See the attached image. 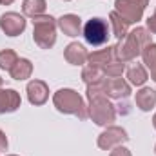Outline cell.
I'll list each match as a JSON object with an SVG mask.
<instances>
[{
    "label": "cell",
    "instance_id": "obj_8",
    "mask_svg": "<svg viewBox=\"0 0 156 156\" xmlns=\"http://www.w3.org/2000/svg\"><path fill=\"white\" fill-rule=\"evenodd\" d=\"M27 20L24 15L15 13V11H7L0 16V29L7 35V37H18L26 31Z\"/></svg>",
    "mask_w": 156,
    "mask_h": 156
},
{
    "label": "cell",
    "instance_id": "obj_5",
    "mask_svg": "<svg viewBox=\"0 0 156 156\" xmlns=\"http://www.w3.org/2000/svg\"><path fill=\"white\" fill-rule=\"evenodd\" d=\"M82 35H83L85 42L93 47L104 45V44H107V40L111 37V24L105 18L94 16V18H91L83 24Z\"/></svg>",
    "mask_w": 156,
    "mask_h": 156
},
{
    "label": "cell",
    "instance_id": "obj_18",
    "mask_svg": "<svg viewBox=\"0 0 156 156\" xmlns=\"http://www.w3.org/2000/svg\"><path fill=\"white\" fill-rule=\"evenodd\" d=\"M9 75H11L13 80H18V82L31 78V75H33V64H31V60H27V58H18V62H16V64L13 66V69L9 71Z\"/></svg>",
    "mask_w": 156,
    "mask_h": 156
},
{
    "label": "cell",
    "instance_id": "obj_17",
    "mask_svg": "<svg viewBox=\"0 0 156 156\" xmlns=\"http://www.w3.org/2000/svg\"><path fill=\"white\" fill-rule=\"evenodd\" d=\"M109 22H111V31H113V35L118 38V42L127 37L131 24H129L125 18H122L116 11H111V13H109Z\"/></svg>",
    "mask_w": 156,
    "mask_h": 156
},
{
    "label": "cell",
    "instance_id": "obj_19",
    "mask_svg": "<svg viewBox=\"0 0 156 156\" xmlns=\"http://www.w3.org/2000/svg\"><path fill=\"white\" fill-rule=\"evenodd\" d=\"M142 60H144V66L145 69H149L151 73V80L156 82V44L151 42L149 45H145V49L142 51Z\"/></svg>",
    "mask_w": 156,
    "mask_h": 156
},
{
    "label": "cell",
    "instance_id": "obj_12",
    "mask_svg": "<svg viewBox=\"0 0 156 156\" xmlns=\"http://www.w3.org/2000/svg\"><path fill=\"white\" fill-rule=\"evenodd\" d=\"M22 105V98L15 89H2L0 87V115H9L18 111Z\"/></svg>",
    "mask_w": 156,
    "mask_h": 156
},
{
    "label": "cell",
    "instance_id": "obj_32",
    "mask_svg": "<svg viewBox=\"0 0 156 156\" xmlns=\"http://www.w3.org/2000/svg\"><path fill=\"white\" fill-rule=\"evenodd\" d=\"M7 156H18V154H7Z\"/></svg>",
    "mask_w": 156,
    "mask_h": 156
},
{
    "label": "cell",
    "instance_id": "obj_4",
    "mask_svg": "<svg viewBox=\"0 0 156 156\" xmlns=\"http://www.w3.org/2000/svg\"><path fill=\"white\" fill-rule=\"evenodd\" d=\"M56 18L51 15L33 18V40L40 49H51L56 44Z\"/></svg>",
    "mask_w": 156,
    "mask_h": 156
},
{
    "label": "cell",
    "instance_id": "obj_26",
    "mask_svg": "<svg viewBox=\"0 0 156 156\" xmlns=\"http://www.w3.org/2000/svg\"><path fill=\"white\" fill-rule=\"evenodd\" d=\"M147 29H149L151 35H156V9H154V13L147 18Z\"/></svg>",
    "mask_w": 156,
    "mask_h": 156
},
{
    "label": "cell",
    "instance_id": "obj_24",
    "mask_svg": "<svg viewBox=\"0 0 156 156\" xmlns=\"http://www.w3.org/2000/svg\"><path fill=\"white\" fill-rule=\"evenodd\" d=\"M87 100L93 98V96H98V94H105L104 91V82L102 83H94V85H87Z\"/></svg>",
    "mask_w": 156,
    "mask_h": 156
},
{
    "label": "cell",
    "instance_id": "obj_6",
    "mask_svg": "<svg viewBox=\"0 0 156 156\" xmlns=\"http://www.w3.org/2000/svg\"><path fill=\"white\" fill-rule=\"evenodd\" d=\"M149 0H115V11L129 24H138L144 18Z\"/></svg>",
    "mask_w": 156,
    "mask_h": 156
},
{
    "label": "cell",
    "instance_id": "obj_14",
    "mask_svg": "<svg viewBox=\"0 0 156 156\" xmlns=\"http://www.w3.org/2000/svg\"><path fill=\"white\" fill-rule=\"evenodd\" d=\"M87 56H89V51L85 49L83 44L80 42H71L69 45H66L64 49V58L71 64V66H83L87 62Z\"/></svg>",
    "mask_w": 156,
    "mask_h": 156
},
{
    "label": "cell",
    "instance_id": "obj_28",
    "mask_svg": "<svg viewBox=\"0 0 156 156\" xmlns=\"http://www.w3.org/2000/svg\"><path fill=\"white\" fill-rule=\"evenodd\" d=\"M7 147H9V142H7V136H5V133L0 129V151H7Z\"/></svg>",
    "mask_w": 156,
    "mask_h": 156
},
{
    "label": "cell",
    "instance_id": "obj_22",
    "mask_svg": "<svg viewBox=\"0 0 156 156\" xmlns=\"http://www.w3.org/2000/svg\"><path fill=\"white\" fill-rule=\"evenodd\" d=\"M18 62V55L13 49H2L0 51V69L2 71H11L13 66Z\"/></svg>",
    "mask_w": 156,
    "mask_h": 156
},
{
    "label": "cell",
    "instance_id": "obj_31",
    "mask_svg": "<svg viewBox=\"0 0 156 156\" xmlns=\"http://www.w3.org/2000/svg\"><path fill=\"white\" fill-rule=\"evenodd\" d=\"M2 85H4V78H0V87H2Z\"/></svg>",
    "mask_w": 156,
    "mask_h": 156
},
{
    "label": "cell",
    "instance_id": "obj_10",
    "mask_svg": "<svg viewBox=\"0 0 156 156\" xmlns=\"http://www.w3.org/2000/svg\"><path fill=\"white\" fill-rule=\"evenodd\" d=\"M26 93H27V100L31 105H44L49 98V87L44 80L38 78H33L27 82V87H26Z\"/></svg>",
    "mask_w": 156,
    "mask_h": 156
},
{
    "label": "cell",
    "instance_id": "obj_25",
    "mask_svg": "<svg viewBox=\"0 0 156 156\" xmlns=\"http://www.w3.org/2000/svg\"><path fill=\"white\" fill-rule=\"evenodd\" d=\"M109 156H133V154H131V151H129L127 147H123V145H118V147H115V149H111Z\"/></svg>",
    "mask_w": 156,
    "mask_h": 156
},
{
    "label": "cell",
    "instance_id": "obj_21",
    "mask_svg": "<svg viewBox=\"0 0 156 156\" xmlns=\"http://www.w3.org/2000/svg\"><path fill=\"white\" fill-rule=\"evenodd\" d=\"M82 80L85 85H94V83H102L105 80V75L102 69L98 67H91V66H85L82 69Z\"/></svg>",
    "mask_w": 156,
    "mask_h": 156
},
{
    "label": "cell",
    "instance_id": "obj_33",
    "mask_svg": "<svg viewBox=\"0 0 156 156\" xmlns=\"http://www.w3.org/2000/svg\"><path fill=\"white\" fill-rule=\"evenodd\" d=\"M154 153H156V145H154Z\"/></svg>",
    "mask_w": 156,
    "mask_h": 156
},
{
    "label": "cell",
    "instance_id": "obj_34",
    "mask_svg": "<svg viewBox=\"0 0 156 156\" xmlns=\"http://www.w3.org/2000/svg\"><path fill=\"white\" fill-rule=\"evenodd\" d=\"M66 2H69V0H66Z\"/></svg>",
    "mask_w": 156,
    "mask_h": 156
},
{
    "label": "cell",
    "instance_id": "obj_30",
    "mask_svg": "<svg viewBox=\"0 0 156 156\" xmlns=\"http://www.w3.org/2000/svg\"><path fill=\"white\" fill-rule=\"evenodd\" d=\"M153 127L156 129V113H154V116H153Z\"/></svg>",
    "mask_w": 156,
    "mask_h": 156
},
{
    "label": "cell",
    "instance_id": "obj_20",
    "mask_svg": "<svg viewBox=\"0 0 156 156\" xmlns=\"http://www.w3.org/2000/svg\"><path fill=\"white\" fill-rule=\"evenodd\" d=\"M45 0H24L22 2V11L29 18H37L40 15H45Z\"/></svg>",
    "mask_w": 156,
    "mask_h": 156
},
{
    "label": "cell",
    "instance_id": "obj_9",
    "mask_svg": "<svg viewBox=\"0 0 156 156\" xmlns=\"http://www.w3.org/2000/svg\"><path fill=\"white\" fill-rule=\"evenodd\" d=\"M104 91L109 98L113 100H125L133 91H131V83L125 82L122 76L118 78H105L104 80Z\"/></svg>",
    "mask_w": 156,
    "mask_h": 156
},
{
    "label": "cell",
    "instance_id": "obj_1",
    "mask_svg": "<svg viewBox=\"0 0 156 156\" xmlns=\"http://www.w3.org/2000/svg\"><path fill=\"white\" fill-rule=\"evenodd\" d=\"M153 42V35L149 33L147 27H134L127 33V37L123 40H120L115 49H116V60L127 64L136 60L142 51L145 49V45H149Z\"/></svg>",
    "mask_w": 156,
    "mask_h": 156
},
{
    "label": "cell",
    "instance_id": "obj_27",
    "mask_svg": "<svg viewBox=\"0 0 156 156\" xmlns=\"http://www.w3.org/2000/svg\"><path fill=\"white\" fill-rule=\"evenodd\" d=\"M116 107V115H129L131 113V107H129V104H122V100H120V104L118 105H115Z\"/></svg>",
    "mask_w": 156,
    "mask_h": 156
},
{
    "label": "cell",
    "instance_id": "obj_7",
    "mask_svg": "<svg viewBox=\"0 0 156 156\" xmlns=\"http://www.w3.org/2000/svg\"><path fill=\"white\" fill-rule=\"evenodd\" d=\"M127 140H129V134H127V131H125L123 127L109 125L104 133L98 134L96 144H98V147H100L102 151H111V149H115L118 145L125 144Z\"/></svg>",
    "mask_w": 156,
    "mask_h": 156
},
{
    "label": "cell",
    "instance_id": "obj_11",
    "mask_svg": "<svg viewBox=\"0 0 156 156\" xmlns=\"http://www.w3.org/2000/svg\"><path fill=\"white\" fill-rule=\"evenodd\" d=\"M56 26L66 37H71V38L78 37L82 33V27H83L82 18L73 13H67V15H62L60 18H56Z\"/></svg>",
    "mask_w": 156,
    "mask_h": 156
},
{
    "label": "cell",
    "instance_id": "obj_3",
    "mask_svg": "<svg viewBox=\"0 0 156 156\" xmlns=\"http://www.w3.org/2000/svg\"><path fill=\"white\" fill-rule=\"evenodd\" d=\"M87 115L89 118L102 127H109L113 125V122L116 120V107L111 104L107 94H98L87 100Z\"/></svg>",
    "mask_w": 156,
    "mask_h": 156
},
{
    "label": "cell",
    "instance_id": "obj_29",
    "mask_svg": "<svg viewBox=\"0 0 156 156\" xmlns=\"http://www.w3.org/2000/svg\"><path fill=\"white\" fill-rule=\"evenodd\" d=\"M13 2H15V0H0L2 5H9V4H13Z\"/></svg>",
    "mask_w": 156,
    "mask_h": 156
},
{
    "label": "cell",
    "instance_id": "obj_15",
    "mask_svg": "<svg viewBox=\"0 0 156 156\" xmlns=\"http://www.w3.org/2000/svg\"><path fill=\"white\" fill-rule=\"evenodd\" d=\"M134 102H136V107L140 111H144V113L151 111L156 105V91L151 87H142L140 91H136Z\"/></svg>",
    "mask_w": 156,
    "mask_h": 156
},
{
    "label": "cell",
    "instance_id": "obj_23",
    "mask_svg": "<svg viewBox=\"0 0 156 156\" xmlns=\"http://www.w3.org/2000/svg\"><path fill=\"white\" fill-rule=\"evenodd\" d=\"M102 71H104V75H105L107 78H118V76H122V75L125 73V64L120 62V60H113V62L107 64Z\"/></svg>",
    "mask_w": 156,
    "mask_h": 156
},
{
    "label": "cell",
    "instance_id": "obj_16",
    "mask_svg": "<svg viewBox=\"0 0 156 156\" xmlns=\"http://www.w3.org/2000/svg\"><path fill=\"white\" fill-rule=\"evenodd\" d=\"M127 73V78H129V83L131 85H136V87H144V83L149 80V75H147V69L144 64H133L131 67L125 69Z\"/></svg>",
    "mask_w": 156,
    "mask_h": 156
},
{
    "label": "cell",
    "instance_id": "obj_13",
    "mask_svg": "<svg viewBox=\"0 0 156 156\" xmlns=\"http://www.w3.org/2000/svg\"><path fill=\"white\" fill-rule=\"evenodd\" d=\"M113 60H116V49H115V45H107L104 49H96V51L89 53V56H87L89 66L91 67H98V69H104Z\"/></svg>",
    "mask_w": 156,
    "mask_h": 156
},
{
    "label": "cell",
    "instance_id": "obj_2",
    "mask_svg": "<svg viewBox=\"0 0 156 156\" xmlns=\"http://www.w3.org/2000/svg\"><path fill=\"white\" fill-rule=\"evenodd\" d=\"M53 105L56 107L58 113L62 115H75L78 120H87V104L83 102V98L80 96V93L75 89H58L53 94Z\"/></svg>",
    "mask_w": 156,
    "mask_h": 156
}]
</instances>
